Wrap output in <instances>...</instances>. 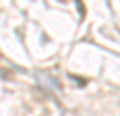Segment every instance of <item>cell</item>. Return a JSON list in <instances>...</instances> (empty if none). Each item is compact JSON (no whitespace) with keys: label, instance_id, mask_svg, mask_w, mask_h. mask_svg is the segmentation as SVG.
Here are the masks:
<instances>
[{"label":"cell","instance_id":"1","mask_svg":"<svg viewBox=\"0 0 120 116\" xmlns=\"http://www.w3.org/2000/svg\"><path fill=\"white\" fill-rule=\"evenodd\" d=\"M75 4L78 6V13H80V18H84V16H86V7H84V4L80 2V0H75Z\"/></svg>","mask_w":120,"mask_h":116}]
</instances>
